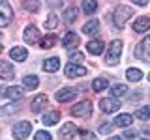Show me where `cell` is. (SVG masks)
I'll list each match as a JSON object with an SVG mask.
<instances>
[{"label": "cell", "mask_w": 150, "mask_h": 140, "mask_svg": "<svg viewBox=\"0 0 150 140\" xmlns=\"http://www.w3.org/2000/svg\"><path fill=\"white\" fill-rule=\"evenodd\" d=\"M109 140H122V138H120V136H111Z\"/></svg>", "instance_id": "obj_40"}, {"label": "cell", "mask_w": 150, "mask_h": 140, "mask_svg": "<svg viewBox=\"0 0 150 140\" xmlns=\"http://www.w3.org/2000/svg\"><path fill=\"white\" fill-rule=\"evenodd\" d=\"M135 56H137L139 60H143V62L150 64V36L144 37V39L135 47Z\"/></svg>", "instance_id": "obj_4"}, {"label": "cell", "mask_w": 150, "mask_h": 140, "mask_svg": "<svg viewBox=\"0 0 150 140\" xmlns=\"http://www.w3.org/2000/svg\"><path fill=\"white\" fill-rule=\"evenodd\" d=\"M56 41H58V37H56V36H53V34H51V36H45L43 39L40 41V47H41L43 50H47V49H53V47L56 45Z\"/></svg>", "instance_id": "obj_25"}, {"label": "cell", "mask_w": 150, "mask_h": 140, "mask_svg": "<svg viewBox=\"0 0 150 140\" xmlns=\"http://www.w3.org/2000/svg\"><path fill=\"white\" fill-rule=\"evenodd\" d=\"M47 106V95L45 93H41V95H38L34 101H32V105H30V108H32V112H41Z\"/></svg>", "instance_id": "obj_17"}, {"label": "cell", "mask_w": 150, "mask_h": 140, "mask_svg": "<svg viewBox=\"0 0 150 140\" xmlns=\"http://www.w3.org/2000/svg\"><path fill=\"white\" fill-rule=\"evenodd\" d=\"M0 77H2L4 80H11V78L15 77V73H13V67H11L8 62H0Z\"/></svg>", "instance_id": "obj_21"}, {"label": "cell", "mask_w": 150, "mask_h": 140, "mask_svg": "<svg viewBox=\"0 0 150 140\" xmlns=\"http://www.w3.org/2000/svg\"><path fill=\"white\" fill-rule=\"evenodd\" d=\"M64 75L68 78H81L86 75V67H83L81 64H73V62H69L68 65L64 67Z\"/></svg>", "instance_id": "obj_5"}, {"label": "cell", "mask_w": 150, "mask_h": 140, "mask_svg": "<svg viewBox=\"0 0 150 140\" xmlns=\"http://www.w3.org/2000/svg\"><path fill=\"white\" fill-rule=\"evenodd\" d=\"M54 97H56V101H58V103L71 101V99L77 97V90H75V88H69V86H64V88H60V90L54 93Z\"/></svg>", "instance_id": "obj_8"}, {"label": "cell", "mask_w": 150, "mask_h": 140, "mask_svg": "<svg viewBox=\"0 0 150 140\" xmlns=\"http://www.w3.org/2000/svg\"><path fill=\"white\" fill-rule=\"evenodd\" d=\"M41 121H43L45 127H51V125H54V123H58V121H60V112H56V110L47 112L43 118H41Z\"/></svg>", "instance_id": "obj_19"}, {"label": "cell", "mask_w": 150, "mask_h": 140, "mask_svg": "<svg viewBox=\"0 0 150 140\" xmlns=\"http://www.w3.org/2000/svg\"><path fill=\"white\" fill-rule=\"evenodd\" d=\"M79 43H81V39H79V36L75 34V32H68V34L64 36V39H62V45H64V49H68V50H71V49H77Z\"/></svg>", "instance_id": "obj_12"}, {"label": "cell", "mask_w": 150, "mask_h": 140, "mask_svg": "<svg viewBox=\"0 0 150 140\" xmlns=\"http://www.w3.org/2000/svg\"><path fill=\"white\" fill-rule=\"evenodd\" d=\"M131 123H133V116L128 112H122L115 118V125H118V127H129Z\"/></svg>", "instance_id": "obj_18"}, {"label": "cell", "mask_w": 150, "mask_h": 140, "mask_svg": "<svg viewBox=\"0 0 150 140\" xmlns=\"http://www.w3.org/2000/svg\"><path fill=\"white\" fill-rule=\"evenodd\" d=\"M105 88H109V80H107V78L100 77V78H94L92 80V90L94 92H101V90H105Z\"/></svg>", "instance_id": "obj_27"}, {"label": "cell", "mask_w": 150, "mask_h": 140, "mask_svg": "<svg viewBox=\"0 0 150 140\" xmlns=\"http://www.w3.org/2000/svg\"><path fill=\"white\" fill-rule=\"evenodd\" d=\"M71 114L77 118H86L92 114V101H79L77 105L71 108Z\"/></svg>", "instance_id": "obj_6"}, {"label": "cell", "mask_w": 150, "mask_h": 140, "mask_svg": "<svg viewBox=\"0 0 150 140\" xmlns=\"http://www.w3.org/2000/svg\"><path fill=\"white\" fill-rule=\"evenodd\" d=\"M64 19L68 24H73L75 21H77V8H68L64 11Z\"/></svg>", "instance_id": "obj_29"}, {"label": "cell", "mask_w": 150, "mask_h": 140, "mask_svg": "<svg viewBox=\"0 0 150 140\" xmlns=\"http://www.w3.org/2000/svg\"><path fill=\"white\" fill-rule=\"evenodd\" d=\"M111 131H112V125H111V123H101V125H100V133H101V134H109Z\"/></svg>", "instance_id": "obj_35"}, {"label": "cell", "mask_w": 150, "mask_h": 140, "mask_svg": "<svg viewBox=\"0 0 150 140\" xmlns=\"http://www.w3.org/2000/svg\"><path fill=\"white\" fill-rule=\"evenodd\" d=\"M139 134V131L137 129H129V131H126L124 133V138H128V140H131V138H135Z\"/></svg>", "instance_id": "obj_37"}, {"label": "cell", "mask_w": 150, "mask_h": 140, "mask_svg": "<svg viewBox=\"0 0 150 140\" xmlns=\"http://www.w3.org/2000/svg\"><path fill=\"white\" fill-rule=\"evenodd\" d=\"M135 116H137L139 120H143V121H146V120H150V105H146V106H141V108L135 112Z\"/></svg>", "instance_id": "obj_30"}, {"label": "cell", "mask_w": 150, "mask_h": 140, "mask_svg": "<svg viewBox=\"0 0 150 140\" xmlns=\"http://www.w3.org/2000/svg\"><path fill=\"white\" fill-rule=\"evenodd\" d=\"M23 8L32 9V11H38V9H40V2H23Z\"/></svg>", "instance_id": "obj_33"}, {"label": "cell", "mask_w": 150, "mask_h": 140, "mask_svg": "<svg viewBox=\"0 0 150 140\" xmlns=\"http://www.w3.org/2000/svg\"><path fill=\"white\" fill-rule=\"evenodd\" d=\"M81 136H83L84 140H94V134H90L88 131H81Z\"/></svg>", "instance_id": "obj_38"}, {"label": "cell", "mask_w": 150, "mask_h": 140, "mask_svg": "<svg viewBox=\"0 0 150 140\" xmlns=\"http://www.w3.org/2000/svg\"><path fill=\"white\" fill-rule=\"evenodd\" d=\"M75 133H77V127H75V123H73V121H66L62 127H60V131H58L60 138H64V140L73 138V136H75Z\"/></svg>", "instance_id": "obj_13"}, {"label": "cell", "mask_w": 150, "mask_h": 140, "mask_svg": "<svg viewBox=\"0 0 150 140\" xmlns=\"http://www.w3.org/2000/svg\"><path fill=\"white\" fill-rule=\"evenodd\" d=\"M141 140H150V138H141Z\"/></svg>", "instance_id": "obj_41"}, {"label": "cell", "mask_w": 150, "mask_h": 140, "mask_svg": "<svg viewBox=\"0 0 150 140\" xmlns=\"http://www.w3.org/2000/svg\"><path fill=\"white\" fill-rule=\"evenodd\" d=\"M30 131H32V123H30V121H19V123L13 125L11 134H13L15 140H25L28 134H30Z\"/></svg>", "instance_id": "obj_3"}, {"label": "cell", "mask_w": 150, "mask_h": 140, "mask_svg": "<svg viewBox=\"0 0 150 140\" xmlns=\"http://www.w3.org/2000/svg\"><path fill=\"white\" fill-rule=\"evenodd\" d=\"M34 138H36V140H51V134L47 133V131H38Z\"/></svg>", "instance_id": "obj_34"}, {"label": "cell", "mask_w": 150, "mask_h": 140, "mask_svg": "<svg viewBox=\"0 0 150 140\" xmlns=\"http://www.w3.org/2000/svg\"><path fill=\"white\" fill-rule=\"evenodd\" d=\"M120 103L122 101H116L115 97H103V99H100V108L105 114H112V112H116L120 108Z\"/></svg>", "instance_id": "obj_7"}, {"label": "cell", "mask_w": 150, "mask_h": 140, "mask_svg": "<svg viewBox=\"0 0 150 140\" xmlns=\"http://www.w3.org/2000/svg\"><path fill=\"white\" fill-rule=\"evenodd\" d=\"M69 58H71V62L73 64H79V62H83V52H71V56H69Z\"/></svg>", "instance_id": "obj_36"}, {"label": "cell", "mask_w": 150, "mask_h": 140, "mask_svg": "<svg viewBox=\"0 0 150 140\" xmlns=\"http://www.w3.org/2000/svg\"><path fill=\"white\" fill-rule=\"evenodd\" d=\"M109 90H111V95L112 97H122V95H126V93H128V86L118 82V84H112Z\"/></svg>", "instance_id": "obj_24"}, {"label": "cell", "mask_w": 150, "mask_h": 140, "mask_svg": "<svg viewBox=\"0 0 150 140\" xmlns=\"http://www.w3.org/2000/svg\"><path fill=\"white\" fill-rule=\"evenodd\" d=\"M148 2H144V0H137V2H135V6H146Z\"/></svg>", "instance_id": "obj_39"}, {"label": "cell", "mask_w": 150, "mask_h": 140, "mask_svg": "<svg viewBox=\"0 0 150 140\" xmlns=\"http://www.w3.org/2000/svg\"><path fill=\"white\" fill-rule=\"evenodd\" d=\"M56 26H58V17H56V13H51V15L47 17V21H45V28L54 30Z\"/></svg>", "instance_id": "obj_31"}, {"label": "cell", "mask_w": 150, "mask_h": 140, "mask_svg": "<svg viewBox=\"0 0 150 140\" xmlns=\"http://www.w3.org/2000/svg\"><path fill=\"white\" fill-rule=\"evenodd\" d=\"M15 110H19V105L2 106V108H0V114H2V116H8V114H11V112H15Z\"/></svg>", "instance_id": "obj_32"}, {"label": "cell", "mask_w": 150, "mask_h": 140, "mask_svg": "<svg viewBox=\"0 0 150 140\" xmlns=\"http://www.w3.org/2000/svg\"><path fill=\"white\" fill-rule=\"evenodd\" d=\"M148 80H150V75H148Z\"/></svg>", "instance_id": "obj_42"}, {"label": "cell", "mask_w": 150, "mask_h": 140, "mask_svg": "<svg viewBox=\"0 0 150 140\" xmlns=\"http://www.w3.org/2000/svg\"><path fill=\"white\" fill-rule=\"evenodd\" d=\"M9 56H11V60H15V62H25L26 56H28V50L25 47H13V49L9 50Z\"/></svg>", "instance_id": "obj_15"}, {"label": "cell", "mask_w": 150, "mask_h": 140, "mask_svg": "<svg viewBox=\"0 0 150 140\" xmlns=\"http://www.w3.org/2000/svg\"><path fill=\"white\" fill-rule=\"evenodd\" d=\"M103 47H105V43H103L101 39H94V41H88L86 49H88V52H90V54L100 56V54H101V50H103Z\"/></svg>", "instance_id": "obj_20"}, {"label": "cell", "mask_w": 150, "mask_h": 140, "mask_svg": "<svg viewBox=\"0 0 150 140\" xmlns=\"http://www.w3.org/2000/svg\"><path fill=\"white\" fill-rule=\"evenodd\" d=\"M81 6H83V11L86 13V15H92V13H96V9H98V2L96 0H84Z\"/></svg>", "instance_id": "obj_28"}, {"label": "cell", "mask_w": 150, "mask_h": 140, "mask_svg": "<svg viewBox=\"0 0 150 140\" xmlns=\"http://www.w3.org/2000/svg\"><path fill=\"white\" fill-rule=\"evenodd\" d=\"M98 30H100V22H98L96 19H90V21L84 22V26H83V34H88V36L96 34Z\"/></svg>", "instance_id": "obj_22"}, {"label": "cell", "mask_w": 150, "mask_h": 140, "mask_svg": "<svg viewBox=\"0 0 150 140\" xmlns=\"http://www.w3.org/2000/svg\"><path fill=\"white\" fill-rule=\"evenodd\" d=\"M150 28V17L143 15V17H137L133 22V30L137 32V34H143V32H146Z\"/></svg>", "instance_id": "obj_14"}, {"label": "cell", "mask_w": 150, "mask_h": 140, "mask_svg": "<svg viewBox=\"0 0 150 140\" xmlns=\"http://www.w3.org/2000/svg\"><path fill=\"white\" fill-rule=\"evenodd\" d=\"M23 37H25V41L28 45H34V43H38V41H41L40 39V30H38V26H34V24H30V26L25 28Z\"/></svg>", "instance_id": "obj_10"}, {"label": "cell", "mask_w": 150, "mask_h": 140, "mask_svg": "<svg viewBox=\"0 0 150 140\" xmlns=\"http://www.w3.org/2000/svg\"><path fill=\"white\" fill-rule=\"evenodd\" d=\"M43 69L47 73H54L60 69V58H56V56H51V58H47L43 62Z\"/></svg>", "instance_id": "obj_16"}, {"label": "cell", "mask_w": 150, "mask_h": 140, "mask_svg": "<svg viewBox=\"0 0 150 140\" xmlns=\"http://www.w3.org/2000/svg\"><path fill=\"white\" fill-rule=\"evenodd\" d=\"M122 41L120 39H112L109 49H107V54H105V64L107 65H116L120 64V54H122Z\"/></svg>", "instance_id": "obj_1"}, {"label": "cell", "mask_w": 150, "mask_h": 140, "mask_svg": "<svg viewBox=\"0 0 150 140\" xmlns=\"http://www.w3.org/2000/svg\"><path fill=\"white\" fill-rule=\"evenodd\" d=\"M38 84H40V78H38L36 75H26V77L23 78V86H25L26 90H36Z\"/></svg>", "instance_id": "obj_23"}, {"label": "cell", "mask_w": 150, "mask_h": 140, "mask_svg": "<svg viewBox=\"0 0 150 140\" xmlns=\"http://www.w3.org/2000/svg\"><path fill=\"white\" fill-rule=\"evenodd\" d=\"M23 95H25V90H23L21 86H8L6 90H2V97H4V99L15 101V99H21Z\"/></svg>", "instance_id": "obj_11"}, {"label": "cell", "mask_w": 150, "mask_h": 140, "mask_svg": "<svg viewBox=\"0 0 150 140\" xmlns=\"http://www.w3.org/2000/svg\"><path fill=\"white\" fill-rule=\"evenodd\" d=\"M126 77H128V80H131V82H139L141 78H143V71L137 69V67H129L128 71H126Z\"/></svg>", "instance_id": "obj_26"}, {"label": "cell", "mask_w": 150, "mask_h": 140, "mask_svg": "<svg viewBox=\"0 0 150 140\" xmlns=\"http://www.w3.org/2000/svg\"><path fill=\"white\" fill-rule=\"evenodd\" d=\"M11 19H13V11L9 8V4L4 0V2H0V26H8L11 22Z\"/></svg>", "instance_id": "obj_9"}, {"label": "cell", "mask_w": 150, "mask_h": 140, "mask_svg": "<svg viewBox=\"0 0 150 140\" xmlns=\"http://www.w3.org/2000/svg\"><path fill=\"white\" fill-rule=\"evenodd\" d=\"M133 15V11H131L129 6H124V4H120V6L115 8V11H112V22H115L116 28H122L128 22V19Z\"/></svg>", "instance_id": "obj_2"}]
</instances>
